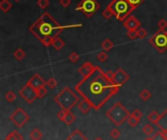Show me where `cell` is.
Returning a JSON list of instances; mask_svg holds the SVG:
<instances>
[{
  "label": "cell",
  "instance_id": "2",
  "mask_svg": "<svg viewBox=\"0 0 167 140\" xmlns=\"http://www.w3.org/2000/svg\"><path fill=\"white\" fill-rule=\"evenodd\" d=\"M77 26H81V25H70L63 26L48 12H44L29 26V30L44 46H50L52 45L53 40L64 30L69 28H77Z\"/></svg>",
  "mask_w": 167,
  "mask_h": 140
},
{
  "label": "cell",
  "instance_id": "30",
  "mask_svg": "<svg viewBox=\"0 0 167 140\" xmlns=\"http://www.w3.org/2000/svg\"><path fill=\"white\" fill-rule=\"evenodd\" d=\"M102 16L105 18V19H106V20H109V19H111L112 16H113V13L111 12V10L106 6V8L103 11V13H102Z\"/></svg>",
  "mask_w": 167,
  "mask_h": 140
},
{
  "label": "cell",
  "instance_id": "38",
  "mask_svg": "<svg viewBox=\"0 0 167 140\" xmlns=\"http://www.w3.org/2000/svg\"><path fill=\"white\" fill-rule=\"evenodd\" d=\"M157 26H158L159 30H165L167 28V21L164 19L159 20V22L157 23Z\"/></svg>",
  "mask_w": 167,
  "mask_h": 140
},
{
  "label": "cell",
  "instance_id": "18",
  "mask_svg": "<svg viewBox=\"0 0 167 140\" xmlns=\"http://www.w3.org/2000/svg\"><path fill=\"white\" fill-rule=\"evenodd\" d=\"M65 41L63 40L62 38H60L59 36H57L54 40H53V42H52V47L54 48L55 50H57V51H59V50H61L62 48H64V46H65Z\"/></svg>",
  "mask_w": 167,
  "mask_h": 140
},
{
  "label": "cell",
  "instance_id": "42",
  "mask_svg": "<svg viewBox=\"0 0 167 140\" xmlns=\"http://www.w3.org/2000/svg\"><path fill=\"white\" fill-rule=\"evenodd\" d=\"M70 3H71L70 0H60V4H61L64 8L69 7V6L70 5Z\"/></svg>",
  "mask_w": 167,
  "mask_h": 140
},
{
  "label": "cell",
  "instance_id": "40",
  "mask_svg": "<svg viewBox=\"0 0 167 140\" xmlns=\"http://www.w3.org/2000/svg\"><path fill=\"white\" fill-rule=\"evenodd\" d=\"M110 134H111V136L112 138L116 139V138L119 137V135H120V131H119L117 128H113V129H111V131L110 132Z\"/></svg>",
  "mask_w": 167,
  "mask_h": 140
},
{
  "label": "cell",
  "instance_id": "15",
  "mask_svg": "<svg viewBox=\"0 0 167 140\" xmlns=\"http://www.w3.org/2000/svg\"><path fill=\"white\" fill-rule=\"evenodd\" d=\"M77 107L80 111L83 113V114H86V113H88L93 108V106L89 101H87L86 99H83V100H81V101L78 102Z\"/></svg>",
  "mask_w": 167,
  "mask_h": 140
},
{
  "label": "cell",
  "instance_id": "1",
  "mask_svg": "<svg viewBox=\"0 0 167 140\" xmlns=\"http://www.w3.org/2000/svg\"><path fill=\"white\" fill-rule=\"evenodd\" d=\"M119 87L106 77V72L96 67L90 76L83 77L74 86V89L83 99L89 101L95 110H99L110 98L116 94Z\"/></svg>",
  "mask_w": 167,
  "mask_h": 140
},
{
  "label": "cell",
  "instance_id": "17",
  "mask_svg": "<svg viewBox=\"0 0 167 140\" xmlns=\"http://www.w3.org/2000/svg\"><path fill=\"white\" fill-rule=\"evenodd\" d=\"M156 125L160 129H163V128H167V109L160 115L159 118V121L156 124Z\"/></svg>",
  "mask_w": 167,
  "mask_h": 140
},
{
  "label": "cell",
  "instance_id": "6",
  "mask_svg": "<svg viewBox=\"0 0 167 140\" xmlns=\"http://www.w3.org/2000/svg\"><path fill=\"white\" fill-rule=\"evenodd\" d=\"M149 42L159 53H163L167 50V30H158L149 38Z\"/></svg>",
  "mask_w": 167,
  "mask_h": 140
},
{
  "label": "cell",
  "instance_id": "44",
  "mask_svg": "<svg viewBox=\"0 0 167 140\" xmlns=\"http://www.w3.org/2000/svg\"><path fill=\"white\" fill-rule=\"evenodd\" d=\"M160 130H161L163 136L167 139V128H163V129H160Z\"/></svg>",
  "mask_w": 167,
  "mask_h": 140
},
{
  "label": "cell",
  "instance_id": "9",
  "mask_svg": "<svg viewBox=\"0 0 167 140\" xmlns=\"http://www.w3.org/2000/svg\"><path fill=\"white\" fill-rule=\"evenodd\" d=\"M19 94L21 95V97L25 100V102L28 103H32L34 100L37 98V91L31 87V86L28 83H25V85L24 86V87L20 90Z\"/></svg>",
  "mask_w": 167,
  "mask_h": 140
},
{
  "label": "cell",
  "instance_id": "31",
  "mask_svg": "<svg viewBox=\"0 0 167 140\" xmlns=\"http://www.w3.org/2000/svg\"><path fill=\"white\" fill-rule=\"evenodd\" d=\"M49 4H50L49 0H37V5H38V7H39V8H41V9L47 8L48 6H49Z\"/></svg>",
  "mask_w": 167,
  "mask_h": 140
},
{
  "label": "cell",
  "instance_id": "26",
  "mask_svg": "<svg viewBox=\"0 0 167 140\" xmlns=\"http://www.w3.org/2000/svg\"><path fill=\"white\" fill-rule=\"evenodd\" d=\"M143 132L145 133L146 135H148V136H150V135H151L153 132H155V129H153V126L152 125H151V124H145L144 125V128H143Z\"/></svg>",
  "mask_w": 167,
  "mask_h": 140
},
{
  "label": "cell",
  "instance_id": "10",
  "mask_svg": "<svg viewBox=\"0 0 167 140\" xmlns=\"http://www.w3.org/2000/svg\"><path fill=\"white\" fill-rule=\"evenodd\" d=\"M128 79H129V76H128L127 72H126L123 69L118 68V69L115 72V75H113L112 82H115L116 85L121 86V85H123L126 82H128Z\"/></svg>",
  "mask_w": 167,
  "mask_h": 140
},
{
  "label": "cell",
  "instance_id": "7",
  "mask_svg": "<svg viewBox=\"0 0 167 140\" xmlns=\"http://www.w3.org/2000/svg\"><path fill=\"white\" fill-rule=\"evenodd\" d=\"M99 9L100 4L97 0H81L75 7V10L82 12L86 18H91Z\"/></svg>",
  "mask_w": 167,
  "mask_h": 140
},
{
  "label": "cell",
  "instance_id": "28",
  "mask_svg": "<svg viewBox=\"0 0 167 140\" xmlns=\"http://www.w3.org/2000/svg\"><path fill=\"white\" fill-rule=\"evenodd\" d=\"M108 57H109V55H108V53H106V51H101V52H99L97 55V59L100 62H106Z\"/></svg>",
  "mask_w": 167,
  "mask_h": 140
},
{
  "label": "cell",
  "instance_id": "14",
  "mask_svg": "<svg viewBox=\"0 0 167 140\" xmlns=\"http://www.w3.org/2000/svg\"><path fill=\"white\" fill-rule=\"evenodd\" d=\"M95 68H96V67L94 65L87 61V62H84L81 66L79 67L78 72L83 77H87L88 76H90L92 72L95 71Z\"/></svg>",
  "mask_w": 167,
  "mask_h": 140
},
{
  "label": "cell",
  "instance_id": "11",
  "mask_svg": "<svg viewBox=\"0 0 167 140\" xmlns=\"http://www.w3.org/2000/svg\"><path fill=\"white\" fill-rule=\"evenodd\" d=\"M123 26L127 29V30H137L141 28V22L136 17L129 16L123 21Z\"/></svg>",
  "mask_w": 167,
  "mask_h": 140
},
{
  "label": "cell",
  "instance_id": "46",
  "mask_svg": "<svg viewBox=\"0 0 167 140\" xmlns=\"http://www.w3.org/2000/svg\"><path fill=\"white\" fill-rule=\"evenodd\" d=\"M94 140H103L102 138H100V137H97V138H95Z\"/></svg>",
  "mask_w": 167,
  "mask_h": 140
},
{
  "label": "cell",
  "instance_id": "34",
  "mask_svg": "<svg viewBox=\"0 0 167 140\" xmlns=\"http://www.w3.org/2000/svg\"><path fill=\"white\" fill-rule=\"evenodd\" d=\"M69 60L72 63H76L79 60V56H78V54L76 52H71L70 54V56H69Z\"/></svg>",
  "mask_w": 167,
  "mask_h": 140
},
{
  "label": "cell",
  "instance_id": "27",
  "mask_svg": "<svg viewBox=\"0 0 167 140\" xmlns=\"http://www.w3.org/2000/svg\"><path fill=\"white\" fill-rule=\"evenodd\" d=\"M16 93L14 91H8V92H6V94H5V99L7 100L8 102H13V101H15L16 100Z\"/></svg>",
  "mask_w": 167,
  "mask_h": 140
},
{
  "label": "cell",
  "instance_id": "29",
  "mask_svg": "<svg viewBox=\"0 0 167 140\" xmlns=\"http://www.w3.org/2000/svg\"><path fill=\"white\" fill-rule=\"evenodd\" d=\"M144 1H145V0H128L129 4L132 6V8L134 9V10H136Z\"/></svg>",
  "mask_w": 167,
  "mask_h": 140
},
{
  "label": "cell",
  "instance_id": "25",
  "mask_svg": "<svg viewBox=\"0 0 167 140\" xmlns=\"http://www.w3.org/2000/svg\"><path fill=\"white\" fill-rule=\"evenodd\" d=\"M140 98L143 99L144 101H147V100H149L151 96V93L148 90V89H143L141 92H140V94H139Z\"/></svg>",
  "mask_w": 167,
  "mask_h": 140
},
{
  "label": "cell",
  "instance_id": "33",
  "mask_svg": "<svg viewBox=\"0 0 167 140\" xmlns=\"http://www.w3.org/2000/svg\"><path fill=\"white\" fill-rule=\"evenodd\" d=\"M139 121L140 119H136L135 117H133V116H129L128 117V119H127V122H128V124L131 125V126H136L138 124H139Z\"/></svg>",
  "mask_w": 167,
  "mask_h": 140
},
{
  "label": "cell",
  "instance_id": "43",
  "mask_svg": "<svg viewBox=\"0 0 167 140\" xmlns=\"http://www.w3.org/2000/svg\"><path fill=\"white\" fill-rule=\"evenodd\" d=\"M106 77H108L110 79H111V81H112V78H113V75H115V72H111V71H108V72H106Z\"/></svg>",
  "mask_w": 167,
  "mask_h": 140
},
{
  "label": "cell",
  "instance_id": "32",
  "mask_svg": "<svg viewBox=\"0 0 167 140\" xmlns=\"http://www.w3.org/2000/svg\"><path fill=\"white\" fill-rule=\"evenodd\" d=\"M152 140H167L164 136H163V134H162V132H161V130H157L155 134L152 135Z\"/></svg>",
  "mask_w": 167,
  "mask_h": 140
},
{
  "label": "cell",
  "instance_id": "47",
  "mask_svg": "<svg viewBox=\"0 0 167 140\" xmlns=\"http://www.w3.org/2000/svg\"><path fill=\"white\" fill-rule=\"evenodd\" d=\"M15 1H17V2H18V1H20V0H15Z\"/></svg>",
  "mask_w": 167,
  "mask_h": 140
},
{
  "label": "cell",
  "instance_id": "5",
  "mask_svg": "<svg viewBox=\"0 0 167 140\" xmlns=\"http://www.w3.org/2000/svg\"><path fill=\"white\" fill-rule=\"evenodd\" d=\"M130 115L131 114L128 112V110L120 102L115 103L112 107L106 113V116L117 126L121 125L125 121H127Z\"/></svg>",
  "mask_w": 167,
  "mask_h": 140
},
{
  "label": "cell",
  "instance_id": "22",
  "mask_svg": "<svg viewBox=\"0 0 167 140\" xmlns=\"http://www.w3.org/2000/svg\"><path fill=\"white\" fill-rule=\"evenodd\" d=\"M5 140H23V136L17 130H15L6 136Z\"/></svg>",
  "mask_w": 167,
  "mask_h": 140
},
{
  "label": "cell",
  "instance_id": "24",
  "mask_svg": "<svg viewBox=\"0 0 167 140\" xmlns=\"http://www.w3.org/2000/svg\"><path fill=\"white\" fill-rule=\"evenodd\" d=\"M14 57L17 59V60H19V61H21V60H23L24 58H25V52L22 49V48H18L15 52H14Z\"/></svg>",
  "mask_w": 167,
  "mask_h": 140
},
{
  "label": "cell",
  "instance_id": "4",
  "mask_svg": "<svg viewBox=\"0 0 167 140\" xmlns=\"http://www.w3.org/2000/svg\"><path fill=\"white\" fill-rule=\"evenodd\" d=\"M108 7L113 13V16L120 22H123L125 19H127L134 11L128 0H112Z\"/></svg>",
  "mask_w": 167,
  "mask_h": 140
},
{
  "label": "cell",
  "instance_id": "45",
  "mask_svg": "<svg viewBox=\"0 0 167 140\" xmlns=\"http://www.w3.org/2000/svg\"><path fill=\"white\" fill-rule=\"evenodd\" d=\"M144 140H152V138H151V137H147V138H145Z\"/></svg>",
  "mask_w": 167,
  "mask_h": 140
},
{
  "label": "cell",
  "instance_id": "8",
  "mask_svg": "<svg viewBox=\"0 0 167 140\" xmlns=\"http://www.w3.org/2000/svg\"><path fill=\"white\" fill-rule=\"evenodd\" d=\"M9 118L11 122L16 124V126H18V128L23 126L29 119V116L22 108H17L16 111L13 112Z\"/></svg>",
  "mask_w": 167,
  "mask_h": 140
},
{
  "label": "cell",
  "instance_id": "20",
  "mask_svg": "<svg viewBox=\"0 0 167 140\" xmlns=\"http://www.w3.org/2000/svg\"><path fill=\"white\" fill-rule=\"evenodd\" d=\"M159 118H160V115L158 114V113L156 111H152L150 113V115L148 116V119L153 124H156L159 121Z\"/></svg>",
  "mask_w": 167,
  "mask_h": 140
},
{
  "label": "cell",
  "instance_id": "36",
  "mask_svg": "<svg viewBox=\"0 0 167 140\" xmlns=\"http://www.w3.org/2000/svg\"><path fill=\"white\" fill-rule=\"evenodd\" d=\"M36 91H37V98H43L46 94H47V89L45 88V86L44 87L39 88Z\"/></svg>",
  "mask_w": 167,
  "mask_h": 140
},
{
  "label": "cell",
  "instance_id": "41",
  "mask_svg": "<svg viewBox=\"0 0 167 140\" xmlns=\"http://www.w3.org/2000/svg\"><path fill=\"white\" fill-rule=\"evenodd\" d=\"M127 36H128L130 39H135L136 37H138L137 30H128V31H127Z\"/></svg>",
  "mask_w": 167,
  "mask_h": 140
},
{
  "label": "cell",
  "instance_id": "13",
  "mask_svg": "<svg viewBox=\"0 0 167 140\" xmlns=\"http://www.w3.org/2000/svg\"><path fill=\"white\" fill-rule=\"evenodd\" d=\"M57 117L59 118V119H61L62 122L65 123L66 124H72L73 122H74V119H75V116L70 112V110H64V109H62L61 111L58 112Z\"/></svg>",
  "mask_w": 167,
  "mask_h": 140
},
{
  "label": "cell",
  "instance_id": "12",
  "mask_svg": "<svg viewBox=\"0 0 167 140\" xmlns=\"http://www.w3.org/2000/svg\"><path fill=\"white\" fill-rule=\"evenodd\" d=\"M28 84H29L31 87H33L35 90H38L39 88L44 87L45 85H47V82H45L44 79L40 77L38 74H34L29 81L26 82Z\"/></svg>",
  "mask_w": 167,
  "mask_h": 140
},
{
  "label": "cell",
  "instance_id": "37",
  "mask_svg": "<svg viewBox=\"0 0 167 140\" xmlns=\"http://www.w3.org/2000/svg\"><path fill=\"white\" fill-rule=\"evenodd\" d=\"M57 81L54 78V77H50L48 81H47V85L49 86L50 88H55L57 86Z\"/></svg>",
  "mask_w": 167,
  "mask_h": 140
},
{
  "label": "cell",
  "instance_id": "23",
  "mask_svg": "<svg viewBox=\"0 0 167 140\" xmlns=\"http://www.w3.org/2000/svg\"><path fill=\"white\" fill-rule=\"evenodd\" d=\"M101 47L104 49V51H110V50L112 49V47H113V43L110 40L109 38H106L105 40L102 42Z\"/></svg>",
  "mask_w": 167,
  "mask_h": 140
},
{
  "label": "cell",
  "instance_id": "3",
  "mask_svg": "<svg viewBox=\"0 0 167 140\" xmlns=\"http://www.w3.org/2000/svg\"><path fill=\"white\" fill-rule=\"evenodd\" d=\"M55 102L64 110H70L76 103L79 102L78 96L70 87H65L54 98Z\"/></svg>",
  "mask_w": 167,
  "mask_h": 140
},
{
  "label": "cell",
  "instance_id": "19",
  "mask_svg": "<svg viewBox=\"0 0 167 140\" xmlns=\"http://www.w3.org/2000/svg\"><path fill=\"white\" fill-rule=\"evenodd\" d=\"M29 137L32 140H40L43 137V133L41 132V130H39L38 128H34V129H32L30 131Z\"/></svg>",
  "mask_w": 167,
  "mask_h": 140
},
{
  "label": "cell",
  "instance_id": "35",
  "mask_svg": "<svg viewBox=\"0 0 167 140\" xmlns=\"http://www.w3.org/2000/svg\"><path fill=\"white\" fill-rule=\"evenodd\" d=\"M137 33H138V37L142 39V38H145L147 36V35H148V31H147L143 28H140V29L137 30Z\"/></svg>",
  "mask_w": 167,
  "mask_h": 140
},
{
  "label": "cell",
  "instance_id": "16",
  "mask_svg": "<svg viewBox=\"0 0 167 140\" xmlns=\"http://www.w3.org/2000/svg\"><path fill=\"white\" fill-rule=\"evenodd\" d=\"M65 140H88V139L83 135V133L79 129H75L72 133H70V134Z\"/></svg>",
  "mask_w": 167,
  "mask_h": 140
},
{
  "label": "cell",
  "instance_id": "21",
  "mask_svg": "<svg viewBox=\"0 0 167 140\" xmlns=\"http://www.w3.org/2000/svg\"><path fill=\"white\" fill-rule=\"evenodd\" d=\"M12 6L13 5L9 0H1V2H0V9L4 13L8 12L12 8Z\"/></svg>",
  "mask_w": 167,
  "mask_h": 140
},
{
  "label": "cell",
  "instance_id": "39",
  "mask_svg": "<svg viewBox=\"0 0 167 140\" xmlns=\"http://www.w3.org/2000/svg\"><path fill=\"white\" fill-rule=\"evenodd\" d=\"M131 116L135 117V118L138 119H141V118L143 117V114H142V112L140 111L139 109H136V110H134V111L131 113Z\"/></svg>",
  "mask_w": 167,
  "mask_h": 140
}]
</instances>
